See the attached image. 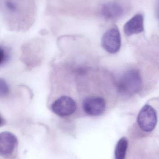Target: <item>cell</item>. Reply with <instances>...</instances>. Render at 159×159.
I'll use <instances>...</instances> for the list:
<instances>
[{"mask_svg":"<svg viewBox=\"0 0 159 159\" xmlns=\"http://www.w3.org/2000/svg\"><path fill=\"white\" fill-rule=\"evenodd\" d=\"M142 86V76L137 70L126 72L120 77L117 83L119 92L124 96H131L137 93Z\"/></svg>","mask_w":159,"mask_h":159,"instance_id":"cell-1","label":"cell"},{"mask_svg":"<svg viewBox=\"0 0 159 159\" xmlns=\"http://www.w3.org/2000/svg\"><path fill=\"white\" fill-rule=\"evenodd\" d=\"M137 121L139 127L143 131L146 132L152 131L157 122L156 110L149 105L144 106L138 114Z\"/></svg>","mask_w":159,"mask_h":159,"instance_id":"cell-2","label":"cell"},{"mask_svg":"<svg viewBox=\"0 0 159 159\" xmlns=\"http://www.w3.org/2000/svg\"><path fill=\"white\" fill-rule=\"evenodd\" d=\"M102 46L108 53H117L121 47L120 32L117 27H114L106 31L102 38Z\"/></svg>","mask_w":159,"mask_h":159,"instance_id":"cell-3","label":"cell"},{"mask_svg":"<svg viewBox=\"0 0 159 159\" xmlns=\"http://www.w3.org/2000/svg\"><path fill=\"white\" fill-rule=\"evenodd\" d=\"M53 113L60 117L69 116L72 115L77 109V104L74 100L67 96L58 98L51 105Z\"/></svg>","mask_w":159,"mask_h":159,"instance_id":"cell-4","label":"cell"},{"mask_svg":"<svg viewBox=\"0 0 159 159\" xmlns=\"http://www.w3.org/2000/svg\"><path fill=\"white\" fill-rule=\"evenodd\" d=\"M83 110L90 116H99L104 113L106 108L105 100L100 96H89L82 103Z\"/></svg>","mask_w":159,"mask_h":159,"instance_id":"cell-5","label":"cell"},{"mask_svg":"<svg viewBox=\"0 0 159 159\" xmlns=\"http://www.w3.org/2000/svg\"><path fill=\"white\" fill-rule=\"evenodd\" d=\"M17 143L16 137L9 132L0 133V155L7 156L12 154Z\"/></svg>","mask_w":159,"mask_h":159,"instance_id":"cell-6","label":"cell"},{"mask_svg":"<svg viewBox=\"0 0 159 159\" xmlns=\"http://www.w3.org/2000/svg\"><path fill=\"white\" fill-rule=\"evenodd\" d=\"M124 14L122 7L118 3L109 2L103 5L101 14L105 18L109 20L118 19Z\"/></svg>","mask_w":159,"mask_h":159,"instance_id":"cell-7","label":"cell"},{"mask_svg":"<svg viewBox=\"0 0 159 159\" xmlns=\"http://www.w3.org/2000/svg\"><path fill=\"white\" fill-rule=\"evenodd\" d=\"M144 30V17L138 14L131 18L124 26V31L128 36L140 33Z\"/></svg>","mask_w":159,"mask_h":159,"instance_id":"cell-8","label":"cell"},{"mask_svg":"<svg viewBox=\"0 0 159 159\" xmlns=\"http://www.w3.org/2000/svg\"><path fill=\"white\" fill-rule=\"evenodd\" d=\"M128 147V141L126 137L121 138L118 142L115 151V159H125Z\"/></svg>","mask_w":159,"mask_h":159,"instance_id":"cell-9","label":"cell"},{"mask_svg":"<svg viewBox=\"0 0 159 159\" xmlns=\"http://www.w3.org/2000/svg\"><path fill=\"white\" fill-rule=\"evenodd\" d=\"M9 88L4 80L0 78V97L6 96L9 93Z\"/></svg>","mask_w":159,"mask_h":159,"instance_id":"cell-10","label":"cell"},{"mask_svg":"<svg viewBox=\"0 0 159 159\" xmlns=\"http://www.w3.org/2000/svg\"><path fill=\"white\" fill-rule=\"evenodd\" d=\"M6 58V55L4 49L0 47V65L2 64Z\"/></svg>","mask_w":159,"mask_h":159,"instance_id":"cell-11","label":"cell"},{"mask_svg":"<svg viewBox=\"0 0 159 159\" xmlns=\"http://www.w3.org/2000/svg\"><path fill=\"white\" fill-rule=\"evenodd\" d=\"M6 6L9 10H11V11H15L16 10V7L15 6V5L12 2L8 1L6 3Z\"/></svg>","mask_w":159,"mask_h":159,"instance_id":"cell-12","label":"cell"},{"mask_svg":"<svg viewBox=\"0 0 159 159\" xmlns=\"http://www.w3.org/2000/svg\"><path fill=\"white\" fill-rule=\"evenodd\" d=\"M3 123V120L2 117L0 116V126H2V125Z\"/></svg>","mask_w":159,"mask_h":159,"instance_id":"cell-13","label":"cell"}]
</instances>
